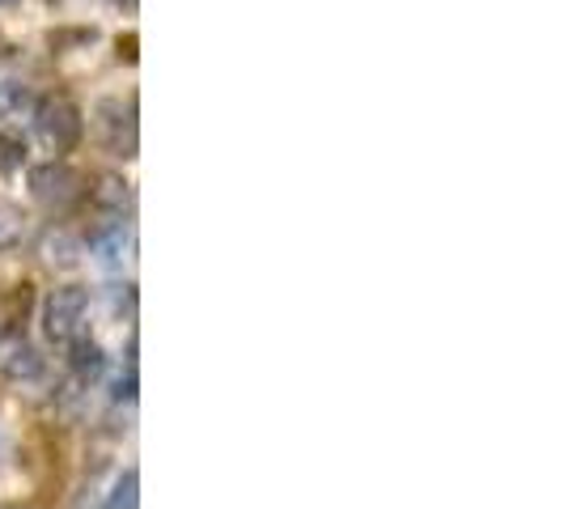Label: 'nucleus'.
<instances>
[{
  "instance_id": "f257e3e1",
  "label": "nucleus",
  "mask_w": 564,
  "mask_h": 509,
  "mask_svg": "<svg viewBox=\"0 0 564 509\" xmlns=\"http://www.w3.org/2000/svg\"><path fill=\"white\" fill-rule=\"evenodd\" d=\"M43 332L56 348H73L89 332V293L82 284H59L52 289L47 306H43Z\"/></svg>"
},
{
  "instance_id": "f03ea898",
  "label": "nucleus",
  "mask_w": 564,
  "mask_h": 509,
  "mask_svg": "<svg viewBox=\"0 0 564 509\" xmlns=\"http://www.w3.org/2000/svg\"><path fill=\"white\" fill-rule=\"evenodd\" d=\"M34 128H39V137H43V144H47L52 153H73L85 137V119H82V111H77V102H68V98H47V102H39Z\"/></svg>"
},
{
  "instance_id": "7ed1b4c3",
  "label": "nucleus",
  "mask_w": 564,
  "mask_h": 509,
  "mask_svg": "<svg viewBox=\"0 0 564 509\" xmlns=\"http://www.w3.org/2000/svg\"><path fill=\"white\" fill-rule=\"evenodd\" d=\"M82 192V178L77 170L64 166V162H43V166L30 170V196L47 208H68Z\"/></svg>"
},
{
  "instance_id": "20e7f679",
  "label": "nucleus",
  "mask_w": 564,
  "mask_h": 509,
  "mask_svg": "<svg viewBox=\"0 0 564 509\" xmlns=\"http://www.w3.org/2000/svg\"><path fill=\"white\" fill-rule=\"evenodd\" d=\"M98 132H102V141L111 153L119 158H132L137 153V111L132 107H123V102H98Z\"/></svg>"
},
{
  "instance_id": "39448f33",
  "label": "nucleus",
  "mask_w": 564,
  "mask_h": 509,
  "mask_svg": "<svg viewBox=\"0 0 564 509\" xmlns=\"http://www.w3.org/2000/svg\"><path fill=\"white\" fill-rule=\"evenodd\" d=\"M89 251L98 254V263H107V268H119L128 251H132V229L123 226V221H107L102 229H94V238H89Z\"/></svg>"
},
{
  "instance_id": "423d86ee",
  "label": "nucleus",
  "mask_w": 564,
  "mask_h": 509,
  "mask_svg": "<svg viewBox=\"0 0 564 509\" xmlns=\"http://www.w3.org/2000/svg\"><path fill=\"white\" fill-rule=\"evenodd\" d=\"M4 373H9L13 382H34V378H43V357H39V348L13 344L9 357H4Z\"/></svg>"
},
{
  "instance_id": "0eeeda50",
  "label": "nucleus",
  "mask_w": 564,
  "mask_h": 509,
  "mask_svg": "<svg viewBox=\"0 0 564 509\" xmlns=\"http://www.w3.org/2000/svg\"><path fill=\"white\" fill-rule=\"evenodd\" d=\"M26 153H30V144L22 132H0V174H18V170L26 166Z\"/></svg>"
},
{
  "instance_id": "6e6552de",
  "label": "nucleus",
  "mask_w": 564,
  "mask_h": 509,
  "mask_svg": "<svg viewBox=\"0 0 564 509\" xmlns=\"http://www.w3.org/2000/svg\"><path fill=\"white\" fill-rule=\"evenodd\" d=\"M73 369H77V378H98V373L107 369L102 348H98L94 339H77V344H73Z\"/></svg>"
},
{
  "instance_id": "1a4fd4ad",
  "label": "nucleus",
  "mask_w": 564,
  "mask_h": 509,
  "mask_svg": "<svg viewBox=\"0 0 564 509\" xmlns=\"http://www.w3.org/2000/svg\"><path fill=\"white\" fill-rule=\"evenodd\" d=\"M107 509H141V476H137L132 467L115 480L111 497H107Z\"/></svg>"
},
{
  "instance_id": "9d476101",
  "label": "nucleus",
  "mask_w": 564,
  "mask_h": 509,
  "mask_svg": "<svg viewBox=\"0 0 564 509\" xmlns=\"http://www.w3.org/2000/svg\"><path fill=\"white\" fill-rule=\"evenodd\" d=\"M26 107H30V94L22 89V85L0 82V123H4V119H13V115H22Z\"/></svg>"
},
{
  "instance_id": "9b49d317",
  "label": "nucleus",
  "mask_w": 564,
  "mask_h": 509,
  "mask_svg": "<svg viewBox=\"0 0 564 509\" xmlns=\"http://www.w3.org/2000/svg\"><path fill=\"white\" fill-rule=\"evenodd\" d=\"M98 199L123 213V204H128V183H119V178H102V192H98Z\"/></svg>"
},
{
  "instance_id": "f8f14e48",
  "label": "nucleus",
  "mask_w": 564,
  "mask_h": 509,
  "mask_svg": "<svg viewBox=\"0 0 564 509\" xmlns=\"http://www.w3.org/2000/svg\"><path fill=\"white\" fill-rule=\"evenodd\" d=\"M115 4H137V0H115Z\"/></svg>"
},
{
  "instance_id": "ddd939ff",
  "label": "nucleus",
  "mask_w": 564,
  "mask_h": 509,
  "mask_svg": "<svg viewBox=\"0 0 564 509\" xmlns=\"http://www.w3.org/2000/svg\"><path fill=\"white\" fill-rule=\"evenodd\" d=\"M0 4H13V0H0Z\"/></svg>"
},
{
  "instance_id": "4468645a",
  "label": "nucleus",
  "mask_w": 564,
  "mask_h": 509,
  "mask_svg": "<svg viewBox=\"0 0 564 509\" xmlns=\"http://www.w3.org/2000/svg\"><path fill=\"white\" fill-rule=\"evenodd\" d=\"M0 509H18V506H0Z\"/></svg>"
}]
</instances>
